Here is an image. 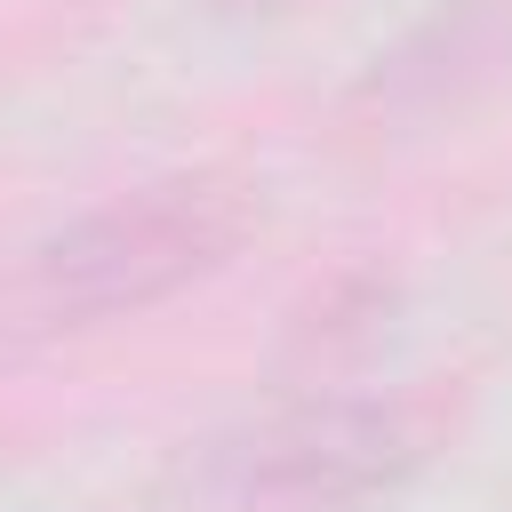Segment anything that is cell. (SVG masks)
Listing matches in <instances>:
<instances>
[{"mask_svg": "<svg viewBox=\"0 0 512 512\" xmlns=\"http://www.w3.org/2000/svg\"><path fill=\"white\" fill-rule=\"evenodd\" d=\"M256 216H264L256 184L232 168H168L152 184H128L80 208L0 272V360L48 352L168 304L176 288L224 272L256 232Z\"/></svg>", "mask_w": 512, "mask_h": 512, "instance_id": "6da1fadb", "label": "cell"}, {"mask_svg": "<svg viewBox=\"0 0 512 512\" xmlns=\"http://www.w3.org/2000/svg\"><path fill=\"white\" fill-rule=\"evenodd\" d=\"M440 392H304L176 464L152 512H360L448 448Z\"/></svg>", "mask_w": 512, "mask_h": 512, "instance_id": "7a4b0ae2", "label": "cell"}, {"mask_svg": "<svg viewBox=\"0 0 512 512\" xmlns=\"http://www.w3.org/2000/svg\"><path fill=\"white\" fill-rule=\"evenodd\" d=\"M496 72H512V0H440L360 72V104L416 120L488 88Z\"/></svg>", "mask_w": 512, "mask_h": 512, "instance_id": "3957f363", "label": "cell"}, {"mask_svg": "<svg viewBox=\"0 0 512 512\" xmlns=\"http://www.w3.org/2000/svg\"><path fill=\"white\" fill-rule=\"evenodd\" d=\"M384 312H392V288L376 280V272H344V280H328L312 304H304V320H296V360H312V368H336V360H352V352H368L376 344V328H384Z\"/></svg>", "mask_w": 512, "mask_h": 512, "instance_id": "277c9868", "label": "cell"}, {"mask_svg": "<svg viewBox=\"0 0 512 512\" xmlns=\"http://www.w3.org/2000/svg\"><path fill=\"white\" fill-rule=\"evenodd\" d=\"M200 8H216V16H240V24H264V16H288L296 0H200Z\"/></svg>", "mask_w": 512, "mask_h": 512, "instance_id": "5b68a950", "label": "cell"}]
</instances>
